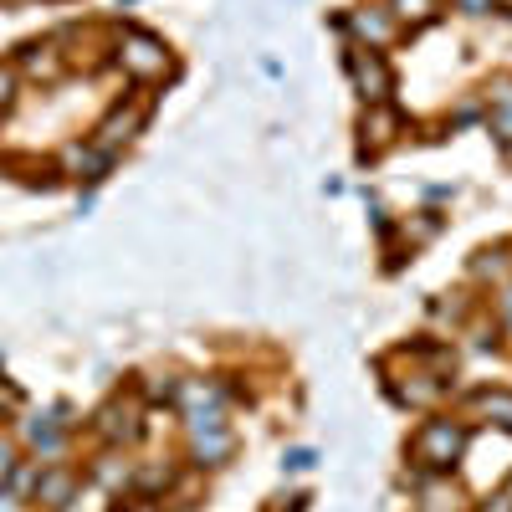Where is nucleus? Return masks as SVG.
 I'll list each match as a JSON object with an SVG mask.
<instances>
[{
  "label": "nucleus",
  "instance_id": "13",
  "mask_svg": "<svg viewBox=\"0 0 512 512\" xmlns=\"http://www.w3.org/2000/svg\"><path fill=\"white\" fill-rule=\"evenodd\" d=\"M477 410H482L487 420H497L502 431H512V395H507V390H482V395H477Z\"/></svg>",
  "mask_w": 512,
  "mask_h": 512
},
{
  "label": "nucleus",
  "instance_id": "8",
  "mask_svg": "<svg viewBox=\"0 0 512 512\" xmlns=\"http://www.w3.org/2000/svg\"><path fill=\"white\" fill-rule=\"evenodd\" d=\"M359 128H364V149H384V144L395 139V128H400V118H395L390 108L379 103V108H369V113H364V123H359Z\"/></svg>",
  "mask_w": 512,
  "mask_h": 512
},
{
  "label": "nucleus",
  "instance_id": "10",
  "mask_svg": "<svg viewBox=\"0 0 512 512\" xmlns=\"http://www.w3.org/2000/svg\"><path fill=\"white\" fill-rule=\"evenodd\" d=\"M67 164L77 169V175H82V180H103V169L113 164V154H108V149H93V144H88V149H82V144H77V149L67 154Z\"/></svg>",
  "mask_w": 512,
  "mask_h": 512
},
{
  "label": "nucleus",
  "instance_id": "3",
  "mask_svg": "<svg viewBox=\"0 0 512 512\" xmlns=\"http://www.w3.org/2000/svg\"><path fill=\"white\" fill-rule=\"evenodd\" d=\"M118 62H123V72H134V77H164V72H169L164 41L149 36V31H123V41H118Z\"/></svg>",
  "mask_w": 512,
  "mask_h": 512
},
{
  "label": "nucleus",
  "instance_id": "29",
  "mask_svg": "<svg viewBox=\"0 0 512 512\" xmlns=\"http://www.w3.org/2000/svg\"><path fill=\"white\" fill-rule=\"evenodd\" d=\"M507 159H512V144H507Z\"/></svg>",
  "mask_w": 512,
  "mask_h": 512
},
{
  "label": "nucleus",
  "instance_id": "11",
  "mask_svg": "<svg viewBox=\"0 0 512 512\" xmlns=\"http://www.w3.org/2000/svg\"><path fill=\"white\" fill-rule=\"evenodd\" d=\"M72 497V477L67 472H47V477H36V502H47L52 512Z\"/></svg>",
  "mask_w": 512,
  "mask_h": 512
},
{
  "label": "nucleus",
  "instance_id": "16",
  "mask_svg": "<svg viewBox=\"0 0 512 512\" xmlns=\"http://www.w3.org/2000/svg\"><path fill=\"white\" fill-rule=\"evenodd\" d=\"M21 67H26L31 77H57V72H62V62H57L52 47H26V52H21Z\"/></svg>",
  "mask_w": 512,
  "mask_h": 512
},
{
  "label": "nucleus",
  "instance_id": "4",
  "mask_svg": "<svg viewBox=\"0 0 512 512\" xmlns=\"http://www.w3.org/2000/svg\"><path fill=\"white\" fill-rule=\"evenodd\" d=\"M338 26L354 31V36H359V47H374V52H379L384 41L395 36V26H400V21L390 16V6H359L349 21H338Z\"/></svg>",
  "mask_w": 512,
  "mask_h": 512
},
{
  "label": "nucleus",
  "instance_id": "6",
  "mask_svg": "<svg viewBox=\"0 0 512 512\" xmlns=\"http://www.w3.org/2000/svg\"><path fill=\"white\" fill-rule=\"evenodd\" d=\"M98 431L113 441V446H128V441H139V405H128V400H113L98 410Z\"/></svg>",
  "mask_w": 512,
  "mask_h": 512
},
{
  "label": "nucleus",
  "instance_id": "1",
  "mask_svg": "<svg viewBox=\"0 0 512 512\" xmlns=\"http://www.w3.org/2000/svg\"><path fill=\"white\" fill-rule=\"evenodd\" d=\"M410 451H415V461L425 466V472H451V466L461 461V451H466V431L456 420H431V425L415 431Z\"/></svg>",
  "mask_w": 512,
  "mask_h": 512
},
{
  "label": "nucleus",
  "instance_id": "12",
  "mask_svg": "<svg viewBox=\"0 0 512 512\" xmlns=\"http://www.w3.org/2000/svg\"><path fill=\"white\" fill-rule=\"evenodd\" d=\"M436 6H441V0H390V16L400 26H425L436 16Z\"/></svg>",
  "mask_w": 512,
  "mask_h": 512
},
{
  "label": "nucleus",
  "instance_id": "9",
  "mask_svg": "<svg viewBox=\"0 0 512 512\" xmlns=\"http://www.w3.org/2000/svg\"><path fill=\"white\" fill-rule=\"evenodd\" d=\"M441 390H446L441 379L415 374V384H395V400H405V405H436V400H441Z\"/></svg>",
  "mask_w": 512,
  "mask_h": 512
},
{
  "label": "nucleus",
  "instance_id": "5",
  "mask_svg": "<svg viewBox=\"0 0 512 512\" xmlns=\"http://www.w3.org/2000/svg\"><path fill=\"white\" fill-rule=\"evenodd\" d=\"M139 123H144V108H118V113H108V118L93 128V149H108V154H118L128 139L139 134Z\"/></svg>",
  "mask_w": 512,
  "mask_h": 512
},
{
  "label": "nucleus",
  "instance_id": "24",
  "mask_svg": "<svg viewBox=\"0 0 512 512\" xmlns=\"http://www.w3.org/2000/svg\"><path fill=\"white\" fill-rule=\"evenodd\" d=\"M482 512H512V497H507V492H497V497H487V502H482Z\"/></svg>",
  "mask_w": 512,
  "mask_h": 512
},
{
  "label": "nucleus",
  "instance_id": "26",
  "mask_svg": "<svg viewBox=\"0 0 512 512\" xmlns=\"http://www.w3.org/2000/svg\"><path fill=\"white\" fill-rule=\"evenodd\" d=\"M0 512H16V497H11L6 487H0Z\"/></svg>",
  "mask_w": 512,
  "mask_h": 512
},
{
  "label": "nucleus",
  "instance_id": "25",
  "mask_svg": "<svg viewBox=\"0 0 512 512\" xmlns=\"http://www.w3.org/2000/svg\"><path fill=\"white\" fill-rule=\"evenodd\" d=\"M287 466H292V472H308V466H313V451H292Z\"/></svg>",
  "mask_w": 512,
  "mask_h": 512
},
{
  "label": "nucleus",
  "instance_id": "7",
  "mask_svg": "<svg viewBox=\"0 0 512 512\" xmlns=\"http://www.w3.org/2000/svg\"><path fill=\"white\" fill-rule=\"evenodd\" d=\"M231 431L226 425H216V431H190V456L200 461V466H221L226 456H231Z\"/></svg>",
  "mask_w": 512,
  "mask_h": 512
},
{
  "label": "nucleus",
  "instance_id": "2",
  "mask_svg": "<svg viewBox=\"0 0 512 512\" xmlns=\"http://www.w3.org/2000/svg\"><path fill=\"white\" fill-rule=\"evenodd\" d=\"M344 67H349L354 88H359V98H364L369 108L390 103V93H395V72H390V62H384L374 47H349V52H344Z\"/></svg>",
  "mask_w": 512,
  "mask_h": 512
},
{
  "label": "nucleus",
  "instance_id": "27",
  "mask_svg": "<svg viewBox=\"0 0 512 512\" xmlns=\"http://www.w3.org/2000/svg\"><path fill=\"white\" fill-rule=\"evenodd\" d=\"M502 318H507V323H512V287H507V292H502Z\"/></svg>",
  "mask_w": 512,
  "mask_h": 512
},
{
  "label": "nucleus",
  "instance_id": "20",
  "mask_svg": "<svg viewBox=\"0 0 512 512\" xmlns=\"http://www.w3.org/2000/svg\"><path fill=\"white\" fill-rule=\"evenodd\" d=\"M16 103V72L11 67H0V113H6Z\"/></svg>",
  "mask_w": 512,
  "mask_h": 512
},
{
  "label": "nucleus",
  "instance_id": "22",
  "mask_svg": "<svg viewBox=\"0 0 512 512\" xmlns=\"http://www.w3.org/2000/svg\"><path fill=\"white\" fill-rule=\"evenodd\" d=\"M11 472H16V446H11L6 436H0V482H6Z\"/></svg>",
  "mask_w": 512,
  "mask_h": 512
},
{
  "label": "nucleus",
  "instance_id": "14",
  "mask_svg": "<svg viewBox=\"0 0 512 512\" xmlns=\"http://www.w3.org/2000/svg\"><path fill=\"white\" fill-rule=\"evenodd\" d=\"M128 482H134V466H128V461H118V456H103L98 461V487L103 492H123Z\"/></svg>",
  "mask_w": 512,
  "mask_h": 512
},
{
  "label": "nucleus",
  "instance_id": "19",
  "mask_svg": "<svg viewBox=\"0 0 512 512\" xmlns=\"http://www.w3.org/2000/svg\"><path fill=\"white\" fill-rule=\"evenodd\" d=\"M487 103H492V108H512V77H492Z\"/></svg>",
  "mask_w": 512,
  "mask_h": 512
},
{
  "label": "nucleus",
  "instance_id": "17",
  "mask_svg": "<svg viewBox=\"0 0 512 512\" xmlns=\"http://www.w3.org/2000/svg\"><path fill=\"white\" fill-rule=\"evenodd\" d=\"M31 446L52 456V451L62 446V431H57V425H52V420H36V425H31Z\"/></svg>",
  "mask_w": 512,
  "mask_h": 512
},
{
  "label": "nucleus",
  "instance_id": "18",
  "mask_svg": "<svg viewBox=\"0 0 512 512\" xmlns=\"http://www.w3.org/2000/svg\"><path fill=\"white\" fill-rule=\"evenodd\" d=\"M502 267H507V251H502V246H497V251H482L477 262H472V272H477V277H497Z\"/></svg>",
  "mask_w": 512,
  "mask_h": 512
},
{
  "label": "nucleus",
  "instance_id": "23",
  "mask_svg": "<svg viewBox=\"0 0 512 512\" xmlns=\"http://www.w3.org/2000/svg\"><path fill=\"white\" fill-rule=\"evenodd\" d=\"M456 6H461L466 16H487V11H497V0H456Z\"/></svg>",
  "mask_w": 512,
  "mask_h": 512
},
{
  "label": "nucleus",
  "instance_id": "28",
  "mask_svg": "<svg viewBox=\"0 0 512 512\" xmlns=\"http://www.w3.org/2000/svg\"><path fill=\"white\" fill-rule=\"evenodd\" d=\"M502 492H507V497H512V477H507V487H502Z\"/></svg>",
  "mask_w": 512,
  "mask_h": 512
},
{
  "label": "nucleus",
  "instance_id": "21",
  "mask_svg": "<svg viewBox=\"0 0 512 512\" xmlns=\"http://www.w3.org/2000/svg\"><path fill=\"white\" fill-rule=\"evenodd\" d=\"M492 134H497L502 144H512V108H497V113H492Z\"/></svg>",
  "mask_w": 512,
  "mask_h": 512
},
{
  "label": "nucleus",
  "instance_id": "30",
  "mask_svg": "<svg viewBox=\"0 0 512 512\" xmlns=\"http://www.w3.org/2000/svg\"><path fill=\"white\" fill-rule=\"evenodd\" d=\"M497 6H502V0H497Z\"/></svg>",
  "mask_w": 512,
  "mask_h": 512
},
{
  "label": "nucleus",
  "instance_id": "15",
  "mask_svg": "<svg viewBox=\"0 0 512 512\" xmlns=\"http://www.w3.org/2000/svg\"><path fill=\"white\" fill-rule=\"evenodd\" d=\"M57 512H113V507H108V492L93 482V487H82V492L72 487V497H67Z\"/></svg>",
  "mask_w": 512,
  "mask_h": 512
}]
</instances>
